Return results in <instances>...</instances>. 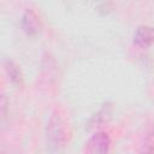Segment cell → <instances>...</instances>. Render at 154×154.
Returning a JSON list of instances; mask_svg holds the SVG:
<instances>
[{
	"instance_id": "6da1fadb",
	"label": "cell",
	"mask_w": 154,
	"mask_h": 154,
	"mask_svg": "<svg viewBox=\"0 0 154 154\" xmlns=\"http://www.w3.org/2000/svg\"><path fill=\"white\" fill-rule=\"evenodd\" d=\"M67 142V126L59 113H53L46 125V143L52 152L60 150Z\"/></svg>"
},
{
	"instance_id": "7a4b0ae2",
	"label": "cell",
	"mask_w": 154,
	"mask_h": 154,
	"mask_svg": "<svg viewBox=\"0 0 154 154\" xmlns=\"http://www.w3.org/2000/svg\"><path fill=\"white\" fill-rule=\"evenodd\" d=\"M111 138L107 132L99 131L95 132L85 144V152L90 154H103L109 152Z\"/></svg>"
},
{
	"instance_id": "3957f363",
	"label": "cell",
	"mask_w": 154,
	"mask_h": 154,
	"mask_svg": "<svg viewBox=\"0 0 154 154\" xmlns=\"http://www.w3.org/2000/svg\"><path fill=\"white\" fill-rule=\"evenodd\" d=\"M20 26H22V30L28 36H36L40 32V28H41L37 16L31 10L25 11V13L22 16Z\"/></svg>"
},
{
	"instance_id": "277c9868",
	"label": "cell",
	"mask_w": 154,
	"mask_h": 154,
	"mask_svg": "<svg viewBox=\"0 0 154 154\" xmlns=\"http://www.w3.org/2000/svg\"><path fill=\"white\" fill-rule=\"evenodd\" d=\"M134 43L141 48H147L154 43V28L140 26L134 35Z\"/></svg>"
},
{
	"instance_id": "5b68a950",
	"label": "cell",
	"mask_w": 154,
	"mask_h": 154,
	"mask_svg": "<svg viewBox=\"0 0 154 154\" xmlns=\"http://www.w3.org/2000/svg\"><path fill=\"white\" fill-rule=\"evenodd\" d=\"M4 67L10 77V81L13 84H16V85L22 84V72H20L19 67L12 60H10V59L4 60Z\"/></svg>"
},
{
	"instance_id": "8992f818",
	"label": "cell",
	"mask_w": 154,
	"mask_h": 154,
	"mask_svg": "<svg viewBox=\"0 0 154 154\" xmlns=\"http://www.w3.org/2000/svg\"><path fill=\"white\" fill-rule=\"evenodd\" d=\"M109 114H111V112H109V107H108V106L101 108V109L90 119L89 125H90V126H99V125H101L102 123H105V122L108 119Z\"/></svg>"
},
{
	"instance_id": "52a82bcc",
	"label": "cell",
	"mask_w": 154,
	"mask_h": 154,
	"mask_svg": "<svg viewBox=\"0 0 154 154\" xmlns=\"http://www.w3.org/2000/svg\"><path fill=\"white\" fill-rule=\"evenodd\" d=\"M141 150L144 153H153L154 152V125L147 131Z\"/></svg>"
},
{
	"instance_id": "ba28073f",
	"label": "cell",
	"mask_w": 154,
	"mask_h": 154,
	"mask_svg": "<svg viewBox=\"0 0 154 154\" xmlns=\"http://www.w3.org/2000/svg\"><path fill=\"white\" fill-rule=\"evenodd\" d=\"M6 114H7V101H6V97L2 96L1 97V119H2V123L6 119Z\"/></svg>"
}]
</instances>
